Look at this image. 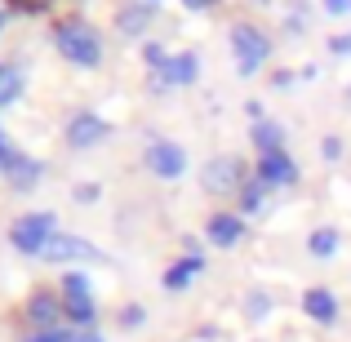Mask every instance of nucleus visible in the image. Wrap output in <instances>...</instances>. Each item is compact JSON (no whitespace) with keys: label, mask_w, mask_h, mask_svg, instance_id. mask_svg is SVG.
<instances>
[{"label":"nucleus","mask_w":351,"mask_h":342,"mask_svg":"<svg viewBox=\"0 0 351 342\" xmlns=\"http://www.w3.org/2000/svg\"><path fill=\"white\" fill-rule=\"evenodd\" d=\"M40 258H45V262H71V258H98V249L89 245V240H80V236L53 231V236H49V245L40 249Z\"/></svg>","instance_id":"39448f33"},{"label":"nucleus","mask_w":351,"mask_h":342,"mask_svg":"<svg viewBox=\"0 0 351 342\" xmlns=\"http://www.w3.org/2000/svg\"><path fill=\"white\" fill-rule=\"evenodd\" d=\"M325 9H329V14H347L351 0H325Z\"/></svg>","instance_id":"cd10ccee"},{"label":"nucleus","mask_w":351,"mask_h":342,"mask_svg":"<svg viewBox=\"0 0 351 342\" xmlns=\"http://www.w3.org/2000/svg\"><path fill=\"white\" fill-rule=\"evenodd\" d=\"M329 49H334V53H351V32L347 36H334V40H329Z\"/></svg>","instance_id":"a878e982"},{"label":"nucleus","mask_w":351,"mask_h":342,"mask_svg":"<svg viewBox=\"0 0 351 342\" xmlns=\"http://www.w3.org/2000/svg\"><path fill=\"white\" fill-rule=\"evenodd\" d=\"M5 23H9V14H5V9H0V27H5Z\"/></svg>","instance_id":"2f4dec72"},{"label":"nucleus","mask_w":351,"mask_h":342,"mask_svg":"<svg viewBox=\"0 0 351 342\" xmlns=\"http://www.w3.org/2000/svg\"><path fill=\"white\" fill-rule=\"evenodd\" d=\"M62 289H67V298H89V280L80 271H71L67 280H62Z\"/></svg>","instance_id":"412c9836"},{"label":"nucleus","mask_w":351,"mask_h":342,"mask_svg":"<svg viewBox=\"0 0 351 342\" xmlns=\"http://www.w3.org/2000/svg\"><path fill=\"white\" fill-rule=\"evenodd\" d=\"M23 342H71L67 329H36L32 338H23Z\"/></svg>","instance_id":"4be33fe9"},{"label":"nucleus","mask_w":351,"mask_h":342,"mask_svg":"<svg viewBox=\"0 0 351 342\" xmlns=\"http://www.w3.org/2000/svg\"><path fill=\"white\" fill-rule=\"evenodd\" d=\"M71 342H103V338H98L94 329H85V334H71Z\"/></svg>","instance_id":"c756f323"},{"label":"nucleus","mask_w":351,"mask_h":342,"mask_svg":"<svg viewBox=\"0 0 351 342\" xmlns=\"http://www.w3.org/2000/svg\"><path fill=\"white\" fill-rule=\"evenodd\" d=\"M258 178L267 187H289V182H298V164L289 160V151H267L258 160Z\"/></svg>","instance_id":"0eeeda50"},{"label":"nucleus","mask_w":351,"mask_h":342,"mask_svg":"<svg viewBox=\"0 0 351 342\" xmlns=\"http://www.w3.org/2000/svg\"><path fill=\"white\" fill-rule=\"evenodd\" d=\"M200 267H205V262H200L196 254L182 258V262H173V271H165V289H182L187 280H196V276H200Z\"/></svg>","instance_id":"ddd939ff"},{"label":"nucleus","mask_w":351,"mask_h":342,"mask_svg":"<svg viewBox=\"0 0 351 342\" xmlns=\"http://www.w3.org/2000/svg\"><path fill=\"white\" fill-rule=\"evenodd\" d=\"M267 200V182L263 178H254V182H245V187H240V205L245 209H258Z\"/></svg>","instance_id":"f3484780"},{"label":"nucleus","mask_w":351,"mask_h":342,"mask_svg":"<svg viewBox=\"0 0 351 342\" xmlns=\"http://www.w3.org/2000/svg\"><path fill=\"white\" fill-rule=\"evenodd\" d=\"M187 9H205V5H214V0H182Z\"/></svg>","instance_id":"7c9ffc66"},{"label":"nucleus","mask_w":351,"mask_h":342,"mask_svg":"<svg viewBox=\"0 0 351 342\" xmlns=\"http://www.w3.org/2000/svg\"><path fill=\"white\" fill-rule=\"evenodd\" d=\"M53 214H23L14 218V227H9V240H14V249H23V254H40L45 245H49L53 236Z\"/></svg>","instance_id":"7ed1b4c3"},{"label":"nucleus","mask_w":351,"mask_h":342,"mask_svg":"<svg viewBox=\"0 0 351 342\" xmlns=\"http://www.w3.org/2000/svg\"><path fill=\"white\" fill-rule=\"evenodd\" d=\"M36 173H40V164L27 160V156H14V164H9V182H14V191H27L36 182Z\"/></svg>","instance_id":"4468645a"},{"label":"nucleus","mask_w":351,"mask_h":342,"mask_svg":"<svg viewBox=\"0 0 351 342\" xmlns=\"http://www.w3.org/2000/svg\"><path fill=\"white\" fill-rule=\"evenodd\" d=\"M205 236L214 240L218 249H232L236 240L245 236V223H240L236 214H214V218H209V231H205Z\"/></svg>","instance_id":"6e6552de"},{"label":"nucleus","mask_w":351,"mask_h":342,"mask_svg":"<svg viewBox=\"0 0 351 342\" xmlns=\"http://www.w3.org/2000/svg\"><path fill=\"white\" fill-rule=\"evenodd\" d=\"M116 23H120V32H125V36H138V32L147 27V5H143V0H138V5H129L125 14L116 18Z\"/></svg>","instance_id":"2eb2a0df"},{"label":"nucleus","mask_w":351,"mask_h":342,"mask_svg":"<svg viewBox=\"0 0 351 342\" xmlns=\"http://www.w3.org/2000/svg\"><path fill=\"white\" fill-rule=\"evenodd\" d=\"M232 49H236V67H240V76H254V71L263 67V58L271 53V40H267L258 27L240 23L236 32H232Z\"/></svg>","instance_id":"f03ea898"},{"label":"nucleus","mask_w":351,"mask_h":342,"mask_svg":"<svg viewBox=\"0 0 351 342\" xmlns=\"http://www.w3.org/2000/svg\"><path fill=\"white\" fill-rule=\"evenodd\" d=\"M62 311H67L71 320H80V325L94 320V302H89V298H67V302H62Z\"/></svg>","instance_id":"a211bd4d"},{"label":"nucleus","mask_w":351,"mask_h":342,"mask_svg":"<svg viewBox=\"0 0 351 342\" xmlns=\"http://www.w3.org/2000/svg\"><path fill=\"white\" fill-rule=\"evenodd\" d=\"M254 147H258V151H285V129L280 125H276V120H258V125H254Z\"/></svg>","instance_id":"9b49d317"},{"label":"nucleus","mask_w":351,"mask_h":342,"mask_svg":"<svg viewBox=\"0 0 351 342\" xmlns=\"http://www.w3.org/2000/svg\"><path fill=\"white\" fill-rule=\"evenodd\" d=\"M76 200H98V187L89 182V187H76Z\"/></svg>","instance_id":"c85d7f7f"},{"label":"nucleus","mask_w":351,"mask_h":342,"mask_svg":"<svg viewBox=\"0 0 351 342\" xmlns=\"http://www.w3.org/2000/svg\"><path fill=\"white\" fill-rule=\"evenodd\" d=\"M307 249H311V254H316V258H329V254H334V249H338V231H334V227H320V231H311Z\"/></svg>","instance_id":"dca6fc26"},{"label":"nucleus","mask_w":351,"mask_h":342,"mask_svg":"<svg viewBox=\"0 0 351 342\" xmlns=\"http://www.w3.org/2000/svg\"><path fill=\"white\" fill-rule=\"evenodd\" d=\"M9 5H14V9H45L49 0H9Z\"/></svg>","instance_id":"bb28decb"},{"label":"nucleus","mask_w":351,"mask_h":342,"mask_svg":"<svg viewBox=\"0 0 351 342\" xmlns=\"http://www.w3.org/2000/svg\"><path fill=\"white\" fill-rule=\"evenodd\" d=\"M302 311H307L311 320H320V325H329V320L338 316V302H334L329 289H307L302 293Z\"/></svg>","instance_id":"9d476101"},{"label":"nucleus","mask_w":351,"mask_h":342,"mask_svg":"<svg viewBox=\"0 0 351 342\" xmlns=\"http://www.w3.org/2000/svg\"><path fill=\"white\" fill-rule=\"evenodd\" d=\"M147 169L160 173V178H178L187 169V151L178 143H152L147 147Z\"/></svg>","instance_id":"423d86ee"},{"label":"nucleus","mask_w":351,"mask_h":342,"mask_svg":"<svg viewBox=\"0 0 351 342\" xmlns=\"http://www.w3.org/2000/svg\"><path fill=\"white\" fill-rule=\"evenodd\" d=\"M143 58H147V67H152L156 76H160V71L169 67V58H173V53H165L160 45H147V49H143Z\"/></svg>","instance_id":"aec40b11"},{"label":"nucleus","mask_w":351,"mask_h":342,"mask_svg":"<svg viewBox=\"0 0 351 342\" xmlns=\"http://www.w3.org/2000/svg\"><path fill=\"white\" fill-rule=\"evenodd\" d=\"M18 98V71L14 67H0V107Z\"/></svg>","instance_id":"6ab92c4d"},{"label":"nucleus","mask_w":351,"mask_h":342,"mask_svg":"<svg viewBox=\"0 0 351 342\" xmlns=\"http://www.w3.org/2000/svg\"><path fill=\"white\" fill-rule=\"evenodd\" d=\"M107 138V125L98 116H76L71 120V129H67V143L71 147H94V143H103Z\"/></svg>","instance_id":"1a4fd4ad"},{"label":"nucleus","mask_w":351,"mask_h":342,"mask_svg":"<svg viewBox=\"0 0 351 342\" xmlns=\"http://www.w3.org/2000/svg\"><path fill=\"white\" fill-rule=\"evenodd\" d=\"M9 164H14V147L0 138V173H9Z\"/></svg>","instance_id":"393cba45"},{"label":"nucleus","mask_w":351,"mask_h":342,"mask_svg":"<svg viewBox=\"0 0 351 342\" xmlns=\"http://www.w3.org/2000/svg\"><path fill=\"white\" fill-rule=\"evenodd\" d=\"M58 53H67L71 62H80V67H98V58H103V40H98L94 27L85 23H62L58 27Z\"/></svg>","instance_id":"f257e3e1"},{"label":"nucleus","mask_w":351,"mask_h":342,"mask_svg":"<svg viewBox=\"0 0 351 342\" xmlns=\"http://www.w3.org/2000/svg\"><path fill=\"white\" fill-rule=\"evenodd\" d=\"M58 298H49V293H32V302H27V316L36 320L40 329H53V316H58Z\"/></svg>","instance_id":"f8f14e48"},{"label":"nucleus","mask_w":351,"mask_h":342,"mask_svg":"<svg viewBox=\"0 0 351 342\" xmlns=\"http://www.w3.org/2000/svg\"><path fill=\"white\" fill-rule=\"evenodd\" d=\"M245 187V164L236 160V156H218V160L205 164V191H214V196H227V191Z\"/></svg>","instance_id":"20e7f679"},{"label":"nucleus","mask_w":351,"mask_h":342,"mask_svg":"<svg viewBox=\"0 0 351 342\" xmlns=\"http://www.w3.org/2000/svg\"><path fill=\"white\" fill-rule=\"evenodd\" d=\"M320 151H325V160H338V156H343V138H325Z\"/></svg>","instance_id":"b1692460"},{"label":"nucleus","mask_w":351,"mask_h":342,"mask_svg":"<svg viewBox=\"0 0 351 342\" xmlns=\"http://www.w3.org/2000/svg\"><path fill=\"white\" fill-rule=\"evenodd\" d=\"M267 311H271V298H267V293H249V316H267Z\"/></svg>","instance_id":"5701e85b"}]
</instances>
